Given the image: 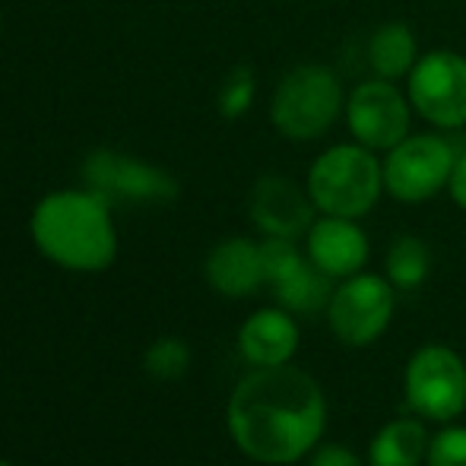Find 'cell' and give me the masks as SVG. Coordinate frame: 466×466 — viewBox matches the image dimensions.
Segmentation results:
<instances>
[{"label":"cell","mask_w":466,"mask_h":466,"mask_svg":"<svg viewBox=\"0 0 466 466\" xmlns=\"http://www.w3.org/2000/svg\"><path fill=\"white\" fill-rule=\"evenodd\" d=\"M308 258L330 279H350L362 273L369 260V235L356 226V219L320 216L308 228Z\"/></svg>","instance_id":"12"},{"label":"cell","mask_w":466,"mask_h":466,"mask_svg":"<svg viewBox=\"0 0 466 466\" xmlns=\"http://www.w3.org/2000/svg\"><path fill=\"white\" fill-rule=\"evenodd\" d=\"M207 279L219 295L245 299L264 286V260L260 245L248 238H228L216 245L207 258Z\"/></svg>","instance_id":"14"},{"label":"cell","mask_w":466,"mask_h":466,"mask_svg":"<svg viewBox=\"0 0 466 466\" xmlns=\"http://www.w3.org/2000/svg\"><path fill=\"white\" fill-rule=\"evenodd\" d=\"M311 466H365V463H362V457L352 454L343 444H324V448L314 451Z\"/></svg>","instance_id":"22"},{"label":"cell","mask_w":466,"mask_h":466,"mask_svg":"<svg viewBox=\"0 0 466 466\" xmlns=\"http://www.w3.org/2000/svg\"><path fill=\"white\" fill-rule=\"evenodd\" d=\"M457 149L441 134H410L387 149L384 190L400 203H425L448 187L454 172Z\"/></svg>","instance_id":"5"},{"label":"cell","mask_w":466,"mask_h":466,"mask_svg":"<svg viewBox=\"0 0 466 466\" xmlns=\"http://www.w3.org/2000/svg\"><path fill=\"white\" fill-rule=\"evenodd\" d=\"M238 350L254 369L289 365V359L299 350V327L282 308H264L241 324Z\"/></svg>","instance_id":"13"},{"label":"cell","mask_w":466,"mask_h":466,"mask_svg":"<svg viewBox=\"0 0 466 466\" xmlns=\"http://www.w3.org/2000/svg\"><path fill=\"white\" fill-rule=\"evenodd\" d=\"M387 279L393 282V289H419L431 270V251L422 238L416 235H400L387 251Z\"/></svg>","instance_id":"18"},{"label":"cell","mask_w":466,"mask_h":466,"mask_svg":"<svg viewBox=\"0 0 466 466\" xmlns=\"http://www.w3.org/2000/svg\"><path fill=\"white\" fill-rule=\"evenodd\" d=\"M327 422L320 384L292 365L258 369L228 400V435L258 463L286 466L311 454Z\"/></svg>","instance_id":"1"},{"label":"cell","mask_w":466,"mask_h":466,"mask_svg":"<svg viewBox=\"0 0 466 466\" xmlns=\"http://www.w3.org/2000/svg\"><path fill=\"white\" fill-rule=\"evenodd\" d=\"M86 185L93 194L102 200L117 203V200H172L178 194V185L168 172L147 162H137L130 156H117L108 149H98L83 166Z\"/></svg>","instance_id":"10"},{"label":"cell","mask_w":466,"mask_h":466,"mask_svg":"<svg viewBox=\"0 0 466 466\" xmlns=\"http://www.w3.org/2000/svg\"><path fill=\"white\" fill-rule=\"evenodd\" d=\"M143 365L156 380H178L190 365V350L185 339L178 337H162L143 356Z\"/></svg>","instance_id":"19"},{"label":"cell","mask_w":466,"mask_h":466,"mask_svg":"<svg viewBox=\"0 0 466 466\" xmlns=\"http://www.w3.org/2000/svg\"><path fill=\"white\" fill-rule=\"evenodd\" d=\"M254 93H258L254 74L248 67H235L232 74L226 76L222 89H219V111H222V117L248 115V108L254 105Z\"/></svg>","instance_id":"20"},{"label":"cell","mask_w":466,"mask_h":466,"mask_svg":"<svg viewBox=\"0 0 466 466\" xmlns=\"http://www.w3.org/2000/svg\"><path fill=\"white\" fill-rule=\"evenodd\" d=\"M393 282L378 273H356L333 289L327 320L339 343L369 346L387 330L393 318Z\"/></svg>","instance_id":"8"},{"label":"cell","mask_w":466,"mask_h":466,"mask_svg":"<svg viewBox=\"0 0 466 466\" xmlns=\"http://www.w3.org/2000/svg\"><path fill=\"white\" fill-rule=\"evenodd\" d=\"M108 207L111 203L93 190L48 194L32 213V238L38 251L67 270H105L117 254Z\"/></svg>","instance_id":"2"},{"label":"cell","mask_w":466,"mask_h":466,"mask_svg":"<svg viewBox=\"0 0 466 466\" xmlns=\"http://www.w3.org/2000/svg\"><path fill=\"white\" fill-rule=\"evenodd\" d=\"M403 393L416 416L451 422L466 410V362L451 346H422L406 365Z\"/></svg>","instance_id":"6"},{"label":"cell","mask_w":466,"mask_h":466,"mask_svg":"<svg viewBox=\"0 0 466 466\" xmlns=\"http://www.w3.org/2000/svg\"><path fill=\"white\" fill-rule=\"evenodd\" d=\"M419 42L410 23H380L369 38V67L380 80H406L419 61Z\"/></svg>","instance_id":"15"},{"label":"cell","mask_w":466,"mask_h":466,"mask_svg":"<svg viewBox=\"0 0 466 466\" xmlns=\"http://www.w3.org/2000/svg\"><path fill=\"white\" fill-rule=\"evenodd\" d=\"M346 111L343 83L324 64H299L273 93V127L289 140H320Z\"/></svg>","instance_id":"4"},{"label":"cell","mask_w":466,"mask_h":466,"mask_svg":"<svg viewBox=\"0 0 466 466\" xmlns=\"http://www.w3.org/2000/svg\"><path fill=\"white\" fill-rule=\"evenodd\" d=\"M270 289L286 311H299V314L320 311V308H327L333 299L330 277L320 273L318 267L311 264V258H308L299 270L289 273L286 279H279L277 286H270Z\"/></svg>","instance_id":"17"},{"label":"cell","mask_w":466,"mask_h":466,"mask_svg":"<svg viewBox=\"0 0 466 466\" xmlns=\"http://www.w3.org/2000/svg\"><path fill=\"white\" fill-rule=\"evenodd\" d=\"M406 96L412 111L431 127L457 130L466 124V57L451 48L422 55L406 76Z\"/></svg>","instance_id":"7"},{"label":"cell","mask_w":466,"mask_h":466,"mask_svg":"<svg viewBox=\"0 0 466 466\" xmlns=\"http://www.w3.org/2000/svg\"><path fill=\"white\" fill-rule=\"evenodd\" d=\"M314 200L292 178L267 175L251 190V219L267 238H299L314 226Z\"/></svg>","instance_id":"11"},{"label":"cell","mask_w":466,"mask_h":466,"mask_svg":"<svg viewBox=\"0 0 466 466\" xmlns=\"http://www.w3.org/2000/svg\"><path fill=\"white\" fill-rule=\"evenodd\" d=\"M384 190V166L362 143H337L314 159L308 172V194L324 216L359 219L371 213Z\"/></svg>","instance_id":"3"},{"label":"cell","mask_w":466,"mask_h":466,"mask_svg":"<svg viewBox=\"0 0 466 466\" xmlns=\"http://www.w3.org/2000/svg\"><path fill=\"white\" fill-rule=\"evenodd\" d=\"M0 466H10V463H4V461H0Z\"/></svg>","instance_id":"24"},{"label":"cell","mask_w":466,"mask_h":466,"mask_svg":"<svg viewBox=\"0 0 466 466\" xmlns=\"http://www.w3.org/2000/svg\"><path fill=\"white\" fill-rule=\"evenodd\" d=\"M346 124L356 143L387 153L412 134V102L393 80H365L346 98Z\"/></svg>","instance_id":"9"},{"label":"cell","mask_w":466,"mask_h":466,"mask_svg":"<svg viewBox=\"0 0 466 466\" xmlns=\"http://www.w3.org/2000/svg\"><path fill=\"white\" fill-rule=\"evenodd\" d=\"M448 190H451V200H454L457 207L466 209V149H463V153H457V162H454V172H451Z\"/></svg>","instance_id":"23"},{"label":"cell","mask_w":466,"mask_h":466,"mask_svg":"<svg viewBox=\"0 0 466 466\" xmlns=\"http://www.w3.org/2000/svg\"><path fill=\"white\" fill-rule=\"evenodd\" d=\"M429 431L416 419L387 422L369 448V466H419L429 454Z\"/></svg>","instance_id":"16"},{"label":"cell","mask_w":466,"mask_h":466,"mask_svg":"<svg viewBox=\"0 0 466 466\" xmlns=\"http://www.w3.org/2000/svg\"><path fill=\"white\" fill-rule=\"evenodd\" d=\"M429 466H466V429L448 425L429 441Z\"/></svg>","instance_id":"21"}]
</instances>
